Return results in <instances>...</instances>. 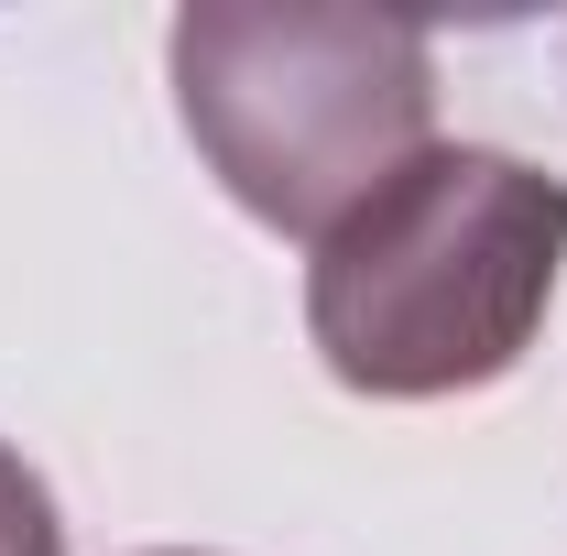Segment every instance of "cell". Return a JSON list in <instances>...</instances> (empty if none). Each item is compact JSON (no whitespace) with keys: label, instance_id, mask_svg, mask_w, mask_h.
Wrapping results in <instances>:
<instances>
[{"label":"cell","instance_id":"obj_1","mask_svg":"<svg viewBox=\"0 0 567 556\" xmlns=\"http://www.w3.org/2000/svg\"><path fill=\"white\" fill-rule=\"evenodd\" d=\"M567 262V175L492 142H425L306 262L317 360L371 404H436L502 382L546 328Z\"/></svg>","mask_w":567,"mask_h":556},{"label":"cell","instance_id":"obj_2","mask_svg":"<svg viewBox=\"0 0 567 556\" xmlns=\"http://www.w3.org/2000/svg\"><path fill=\"white\" fill-rule=\"evenodd\" d=\"M164 55L208 175L262 229L306 240H328L382 175H404L436 121V44L393 11L197 0L175 11Z\"/></svg>","mask_w":567,"mask_h":556},{"label":"cell","instance_id":"obj_3","mask_svg":"<svg viewBox=\"0 0 567 556\" xmlns=\"http://www.w3.org/2000/svg\"><path fill=\"white\" fill-rule=\"evenodd\" d=\"M0 556H66V524H55V502L44 481L0 447Z\"/></svg>","mask_w":567,"mask_h":556}]
</instances>
